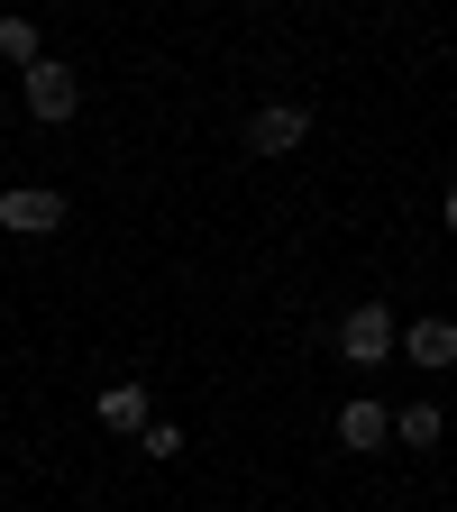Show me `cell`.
<instances>
[{"mask_svg":"<svg viewBox=\"0 0 457 512\" xmlns=\"http://www.w3.org/2000/svg\"><path fill=\"white\" fill-rule=\"evenodd\" d=\"M19 101H28L37 128H64V119L83 110V74H74V64H55V55H37V64H19Z\"/></svg>","mask_w":457,"mask_h":512,"instance_id":"cell-1","label":"cell"},{"mask_svg":"<svg viewBox=\"0 0 457 512\" xmlns=\"http://www.w3.org/2000/svg\"><path fill=\"white\" fill-rule=\"evenodd\" d=\"M302 138H311V110H302V101H256V110H247V147H256V156H293Z\"/></svg>","mask_w":457,"mask_h":512,"instance_id":"cell-2","label":"cell"},{"mask_svg":"<svg viewBox=\"0 0 457 512\" xmlns=\"http://www.w3.org/2000/svg\"><path fill=\"white\" fill-rule=\"evenodd\" d=\"M0 229L55 238V229H64V192H46V183H10V192H0Z\"/></svg>","mask_w":457,"mask_h":512,"instance_id":"cell-3","label":"cell"},{"mask_svg":"<svg viewBox=\"0 0 457 512\" xmlns=\"http://www.w3.org/2000/svg\"><path fill=\"white\" fill-rule=\"evenodd\" d=\"M339 357L348 366H384V357H394V311H384V302H357L339 320Z\"/></svg>","mask_w":457,"mask_h":512,"instance_id":"cell-4","label":"cell"},{"mask_svg":"<svg viewBox=\"0 0 457 512\" xmlns=\"http://www.w3.org/2000/svg\"><path fill=\"white\" fill-rule=\"evenodd\" d=\"M339 448H348V458H375V448H384V430H394V412H384L375 394H357V403H339Z\"/></svg>","mask_w":457,"mask_h":512,"instance_id":"cell-5","label":"cell"},{"mask_svg":"<svg viewBox=\"0 0 457 512\" xmlns=\"http://www.w3.org/2000/svg\"><path fill=\"white\" fill-rule=\"evenodd\" d=\"M394 348L412 357V366H457V330H448V320H412V330H394Z\"/></svg>","mask_w":457,"mask_h":512,"instance_id":"cell-6","label":"cell"},{"mask_svg":"<svg viewBox=\"0 0 457 512\" xmlns=\"http://www.w3.org/2000/svg\"><path fill=\"white\" fill-rule=\"evenodd\" d=\"M92 412H101V430H147V421H156V412H147V384H101Z\"/></svg>","mask_w":457,"mask_h":512,"instance_id":"cell-7","label":"cell"},{"mask_svg":"<svg viewBox=\"0 0 457 512\" xmlns=\"http://www.w3.org/2000/svg\"><path fill=\"white\" fill-rule=\"evenodd\" d=\"M384 439H403V448H439V403H412V412H394V430Z\"/></svg>","mask_w":457,"mask_h":512,"instance_id":"cell-8","label":"cell"},{"mask_svg":"<svg viewBox=\"0 0 457 512\" xmlns=\"http://www.w3.org/2000/svg\"><path fill=\"white\" fill-rule=\"evenodd\" d=\"M0 55H10V64H37V19H0Z\"/></svg>","mask_w":457,"mask_h":512,"instance_id":"cell-9","label":"cell"},{"mask_svg":"<svg viewBox=\"0 0 457 512\" xmlns=\"http://www.w3.org/2000/svg\"><path fill=\"white\" fill-rule=\"evenodd\" d=\"M138 448H147V458H183V421H147Z\"/></svg>","mask_w":457,"mask_h":512,"instance_id":"cell-10","label":"cell"}]
</instances>
